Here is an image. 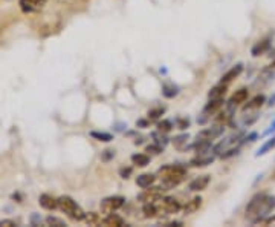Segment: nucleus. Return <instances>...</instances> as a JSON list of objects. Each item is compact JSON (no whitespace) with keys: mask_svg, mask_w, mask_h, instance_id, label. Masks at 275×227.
I'll use <instances>...</instances> for the list:
<instances>
[{"mask_svg":"<svg viewBox=\"0 0 275 227\" xmlns=\"http://www.w3.org/2000/svg\"><path fill=\"white\" fill-rule=\"evenodd\" d=\"M157 175L161 177L162 186L165 189H173L185 180L187 169L182 168V166H173V164H168V166H162L159 170H157Z\"/></svg>","mask_w":275,"mask_h":227,"instance_id":"1","label":"nucleus"},{"mask_svg":"<svg viewBox=\"0 0 275 227\" xmlns=\"http://www.w3.org/2000/svg\"><path fill=\"white\" fill-rule=\"evenodd\" d=\"M269 195L264 193V192H260V193H256L254 197L251 198V201L248 203L246 209H245V213H246V218L251 220V221H256L257 216L261 210V208L264 206V203H266Z\"/></svg>","mask_w":275,"mask_h":227,"instance_id":"2","label":"nucleus"},{"mask_svg":"<svg viewBox=\"0 0 275 227\" xmlns=\"http://www.w3.org/2000/svg\"><path fill=\"white\" fill-rule=\"evenodd\" d=\"M124 204H125L124 197H121V195H113V197L104 198L100 204V208H101V212L104 213H113L116 210H120Z\"/></svg>","mask_w":275,"mask_h":227,"instance_id":"3","label":"nucleus"},{"mask_svg":"<svg viewBox=\"0 0 275 227\" xmlns=\"http://www.w3.org/2000/svg\"><path fill=\"white\" fill-rule=\"evenodd\" d=\"M181 203H179L174 197H162L161 206L157 208V213H165V215H173L181 210Z\"/></svg>","mask_w":275,"mask_h":227,"instance_id":"4","label":"nucleus"},{"mask_svg":"<svg viewBox=\"0 0 275 227\" xmlns=\"http://www.w3.org/2000/svg\"><path fill=\"white\" fill-rule=\"evenodd\" d=\"M223 131H225L223 125H217V123H216L213 128L200 131L196 138H197V141H213V140L219 138L222 133H223Z\"/></svg>","mask_w":275,"mask_h":227,"instance_id":"5","label":"nucleus"},{"mask_svg":"<svg viewBox=\"0 0 275 227\" xmlns=\"http://www.w3.org/2000/svg\"><path fill=\"white\" fill-rule=\"evenodd\" d=\"M162 192H164L162 186L161 188H152L150 186V189L147 188V189H144V192L138 195V200L141 203H156V201L162 200Z\"/></svg>","mask_w":275,"mask_h":227,"instance_id":"6","label":"nucleus"},{"mask_svg":"<svg viewBox=\"0 0 275 227\" xmlns=\"http://www.w3.org/2000/svg\"><path fill=\"white\" fill-rule=\"evenodd\" d=\"M57 206H58V209L61 212H65L69 216L73 210H75V208H77L78 204L75 203V200L70 198L69 195H63V197L57 198Z\"/></svg>","mask_w":275,"mask_h":227,"instance_id":"7","label":"nucleus"},{"mask_svg":"<svg viewBox=\"0 0 275 227\" xmlns=\"http://www.w3.org/2000/svg\"><path fill=\"white\" fill-rule=\"evenodd\" d=\"M46 0H20L18 5L23 13H35L45 6Z\"/></svg>","mask_w":275,"mask_h":227,"instance_id":"8","label":"nucleus"},{"mask_svg":"<svg viewBox=\"0 0 275 227\" xmlns=\"http://www.w3.org/2000/svg\"><path fill=\"white\" fill-rule=\"evenodd\" d=\"M209 181H211L209 175H200V177L194 178L191 183L188 184V189L191 190V192H200V190H205V189L208 188Z\"/></svg>","mask_w":275,"mask_h":227,"instance_id":"9","label":"nucleus"},{"mask_svg":"<svg viewBox=\"0 0 275 227\" xmlns=\"http://www.w3.org/2000/svg\"><path fill=\"white\" fill-rule=\"evenodd\" d=\"M241 72H243V65L241 63H237L236 66H232L228 72H225V74H223V77H222L220 78V83L222 85H229L231 83V81L232 80H234V78H237L240 74H241Z\"/></svg>","mask_w":275,"mask_h":227,"instance_id":"10","label":"nucleus"},{"mask_svg":"<svg viewBox=\"0 0 275 227\" xmlns=\"http://www.w3.org/2000/svg\"><path fill=\"white\" fill-rule=\"evenodd\" d=\"M264 103H266V97H264L263 94L260 95H256V97H252L245 106H243V112H251V111H257L260 109Z\"/></svg>","mask_w":275,"mask_h":227,"instance_id":"11","label":"nucleus"},{"mask_svg":"<svg viewBox=\"0 0 275 227\" xmlns=\"http://www.w3.org/2000/svg\"><path fill=\"white\" fill-rule=\"evenodd\" d=\"M248 95H249V91L246 88H241L239 91H236L234 94L231 95L229 98V105H234V106H239V105H243V103H246L248 100Z\"/></svg>","mask_w":275,"mask_h":227,"instance_id":"12","label":"nucleus"},{"mask_svg":"<svg viewBox=\"0 0 275 227\" xmlns=\"http://www.w3.org/2000/svg\"><path fill=\"white\" fill-rule=\"evenodd\" d=\"M274 209H275V197H271V195H269L268 200H266V203H264V206L261 208V210H260V213H258V216H257V220L254 221V223L263 221Z\"/></svg>","mask_w":275,"mask_h":227,"instance_id":"13","label":"nucleus"},{"mask_svg":"<svg viewBox=\"0 0 275 227\" xmlns=\"http://www.w3.org/2000/svg\"><path fill=\"white\" fill-rule=\"evenodd\" d=\"M269 48H271V38H263V40H260V42H257L256 45L252 46L251 54H252V57H258V56L266 53Z\"/></svg>","mask_w":275,"mask_h":227,"instance_id":"14","label":"nucleus"},{"mask_svg":"<svg viewBox=\"0 0 275 227\" xmlns=\"http://www.w3.org/2000/svg\"><path fill=\"white\" fill-rule=\"evenodd\" d=\"M155 181H156V175H153V173H141L136 177V184L142 189L150 188V186L155 184Z\"/></svg>","mask_w":275,"mask_h":227,"instance_id":"15","label":"nucleus"},{"mask_svg":"<svg viewBox=\"0 0 275 227\" xmlns=\"http://www.w3.org/2000/svg\"><path fill=\"white\" fill-rule=\"evenodd\" d=\"M38 203H40L41 208L46 209V210H54V209L58 208V206H57V200L52 197V195H48V193L40 195Z\"/></svg>","mask_w":275,"mask_h":227,"instance_id":"16","label":"nucleus"},{"mask_svg":"<svg viewBox=\"0 0 275 227\" xmlns=\"http://www.w3.org/2000/svg\"><path fill=\"white\" fill-rule=\"evenodd\" d=\"M223 103H225V100L223 98H216V100H209L208 103H206V106L204 108V115L205 117H208V115H211V114H214V112H217L222 106H223Z\"/></svg>","mask_w":275,"mask_h":227,"instance_id":"17","label":"nucleus"},{"mask_svg":"<svg viewBox=\"0 0 275 227\" xmlns=\"http://www.w3.org/2000/svg\"><path fill=\"white\" fill-rule=\"evenodd\" d=\"M104 226H107V227H122L125 226L124 224V220L121 218L120 215H116V213H107V216L101 221Z\"/></svg>","mask_w":275,"mask_h":227,"instance_id":"18","label":"nucleus"},{"mask_svg":"<svg viewBox=\"0 0 275 227\" xmlns=\"http://www.w3.org/2000/svg\"><path fill=\"white\" fill-rule=\"evenodd\" d=\"M214 155H197L196 158H193L191 161H189V164H191L193 168H205L208 166V164H211L214 161Z\"/></svg>","mask_w":275,"mask_h":227,"instance_id":"19","label":"nucleus"},{"mask_svg":"<svg viewBox=\"0 0 275 227\" xmlns=\"http://www.w3.org/2000/svg\"><path fill=\"white\" fill-rule=\"evenodd\" d=\"M202 198L200 197H194V198H191L189 200L187 204H185V208H184V212L187 213V215H191V213H194V212H197L199 209H200V206H202Z\"/></svg>","mask_w":275,"mask_h":227,"instance_id":"20","label":"nucleus"},{"mask_svg":"<svg viewBox=\"0 0 275 227\" xmlns=\"http://www.w3.org/2000/svg\"><path fill=\"white\" fill-rule=\"evenodd\" d=\"M226 95V85H216L214 88H211V91L208 92V98L209 100H216V98H223Z\"/></svg>","mask_w":275,"mask_h":227,"instance_id":"21","label":"nucleus"},{"mask_svg":"<svg viewBox=\"0 0 275 227\" xmlns=\"http://www.w3.org/2000/svg\"><path fill=\"white\" fill-rule=\"evenodd\" d=\"M275 148V135L274 137H271L268 141H264L261 146H260V149L256 152V157L258 158V157H263V155H266L268 152H271L272 149Z\"/></svg>","mask_w":275,"mask_h":227,"instance_id":"22","label":"nucleus"},{"mask_svg":"<svg viewBox=\"0 0 275 227\" xmlns=\"http://www.w3.org/2000/svg\"><path fill=\"white\" fill-rule=\"evenodd\" d=\"M132 163L136 164L138 168H145L150 164V157L147 153H135L132 155Z\"/></svg>","mask_w":275,"mask_h":227,"instance_id":"23","label":"nucleus"},{"mask_svg":"<svg viewBox=\"0 0 275 227\" xmlns=\"http://www.w3.org/2000/svg\"><path fill=\"white\" fill-rule=\"evenodd\" d=\"M142 213H144L145 218H155V216L157 215V208L155 206V203H144Z\"/></svg>","mask_w":275,"mask_h":227,"instance_id":"24","label":"nucleus"},{"mask_svg":"<svg viewBox=\"0 0 275 227\" xmlns=\"http://www.w3.org/2000/svg\"><path fill=\"white\" fill-rule=\"evenodd\" d=\"M90 135H92V138L98 140V141H104V143H109V141L113 140V135H112V133H109V132H97V131H93V132H90Z\"/></svg>","mask_w":275,"mask_h":227,"instance_id":"25","label":"nucleus"},{"mask_svg":"<svg viewBox=\"0 0 275 227\" xmlns=\"http://www.w3.org/2000/svg\"><path fill=\"white\" fill-rule=\"evenodd\" d=\"M84 221H86L89 226H98L101 223V218H100V215L98 213H95V212H89L84 215Z\"/></svg>","mask_w":275,"mask_h":227,"instance_id":"26","label":"nucleus"},{"mask_svg":"<svg viewBox=\"0 0 275 227\" xmlns=\"http://www.w3.org/2000/svg\"><path fill=\"white\" fill-rule=\"evenodd\" d=\"M173 129V123L170 120H162L157 123V131H159L161 133H168Z\"/></svg>","mask_w":275,"mask_h":227,"instance_id":"27","label":"nucleus"},{"mask_svg":"<svg viewBox=\"0 0 275 227\" xmlns=\"http://www.w3.org/2000/svg\"><path fill=\"white\" fill-rule=\"evenodd\" d=\"M162 94H164V97H167V98H173V97H176L177 94H179V88L177 86H164L162 88Z\"/></svg>","mask_w":275,"mask_h":227,"instance_id":"28","label":"nucleus"},{"mask_svg":"<svg viewBox=\"0 0 275 227\" xmlns=\"http://www.w3.org/2000/svg\"><path fill=\"white\" fill-rule=\"evenodd\" d=\"M84 215H86V212H84L80 206H77L75 208V210H73L70 215H69V218L72 220V221H83L84 220Z\"/></svg>","mask_w":275,"mask_h":227,"instance_id":"29","label":"nucleus"},{"mask_svg":"<svg viewBox=\"0 0 275 227\" xmlns=\"http://www.w3.org/2000/svg\"><path fill=\"white\" fill-rule=\"evenodd\" d=\"M189 140V135L188 133H181V135H176L173 138V144L176 148H182L184 144H187V141Z\"/></svg>","mask_w":275,"mask_h":227,"instance_id":"30","label":"nucleus"},{"mask_svg":"<svg viewBox=\"0 0 275 227\" xmlns=\"http://www.w3.org/2000/svg\"><path fill=\"white\" fill-rule=\"evenodd\" d=\"M46 224L48 226H54V227H66V223L57 218V216H48L46 218Z\"/></svg>","mask_w":275,"mask_h":227,"instance_id":"31","label":"nucleus"},{"mask_svg":"<svg viewBox=\"0 0 275 227\" xmlns=\"http://www.w3.org/2000/svg\"><path fill=\"white\" fill-rule=\"evenodd\" d=\"M164 112H165L164 108H155V109H150V111H149V120H150V121L157 120V118H159V117L162 115Z\"/></svg>","mask_w":275,"mask_h":227,"instance_id":"32","label":"nucleus"},{"mask_svg":"<svg viewBox=\"0 0 275 227\" xmlns=\"http://www.w3.org/2000/svg\"><path fill=\"white\" fill-rule=\"evenodd\" d=\"M145 152H149V153H153V155H157V153H161L162 152V148L161 146H157V144H149V146L145 148Z\"/></svg>","mask_w":275,"mask_h":227,"instance_id":"33","label":"nucleus"},{"mask_svg":"<svg viewBox=\"0 0 275 227\" xmlns=\"http://www.w3.org/2000/svg\"><path fill=\"white\" fill-rule=\"evenodd\" d=\"M176 126H177V129L184 131V129H187L189 126V120L188 118H177L176 120Z\"/></svg>","mask_w":275,"mask_h":227,"instance_id":"34","label":"nucleus"},{"mask_svg":"<svg viewBox=\"0 0 275 227\" xmlns=\"http://www.w3.org/2000/svg\"><path fill=\"white\" fill-rule=\"evenodd\" d=\"M120 175H121L122 178H129L130 175H132V168H122L120 170Z\"/></svg>","mask_w":275,"mask_h":227,"instance_id":"35","label":"nucleus"},{"mask_svg":"<svg viewBox=\"0 0 275 227\" xmlns=\"http://www.w3.org/2000/svg\"><path fill=\"white\" fill-rule=\"evenodd\" d=\"M16 226V223L13 220H2L0 221V227H13Z\"/></svg>","mask_w":275,"mask_h":227,"instance_id":"36","label":"nucleus"},{"mask_svg":"<svg viewBox=\"0 0 275 227\" xmlns=\"http://www.w3.org/2000/svg\"><path fill=\"white\" fill-rule=\"evenodd\" d=\"M274 132H275V120L272 121V125L269 126V129H266V131L263 132V135L266 137V135H271V133H274Z\"/></svg>","mask_w":275,"mask_h":227,"instance_id":"37","label":"nucleus"},{"mask_svg":"<svg viewBox=\"0 0 275 227\" xmlns=\"http://www.w3.org/2000/svg\"><path fill=\"white\" fill-rule=\"evenodd\" d=\"M105 153H104V155H103V160H105V161H107L109 158H112L113 155H115V152L113 151H104Z\"/></svg>","mask_w":275,"mask_h":227,"instance_id":"38","label":"nucleus"},{"mask_svg":"<svg viewBox=\"0 0 275 227\" xmlns=\"http://www.w3.org/2000/svg\"><path fill=\"white\" fill-rule=\"evenodd\" d=\"M136 126H139V128H147V126H149V121H147V120H139V121H136Z\"/></svg>","mask_w":275,"mask_h":227,"instance_id":"39","label":"nucleus"},{"mask_svg":"<svg viewBox=\"0 0 275 227\" xmlns=\"http://www.w3.org/2000/svg\"><path fill=\"white\" fill-rule=\"evenodd\" d=\"M40 221H41V218H37V215H33V226L40 224Z\"/></svg>","mask_w":275,"mask_h":227,"instance_id":"40","label":"nucleus"},{"mask_svg":"<svg viewBox=\"0 0 275 227\" xmlns=\"http://www.w3.org/2000/svg\"><path fill=\"white\" fill-rule=\"evenodd\" d=\"M268 105H269V106H274V105H275V95H274V97H272V98L269 100V103H268Z\"/></svg>","mask_w":275,"mask_h":227,"instance_id":"41","label":"nucleus"},{"mask_svg":"<svg viewBox=\"0 0 275 227\" xmlns=\"http://www.w3.org/2000/svg\"><path fill=\"white\" fill-rule=\"evenodd\" d=\"M271 68H275V60L272 61V65H271Z\"/></svg>","mask_w":275,"mask_h":227,"instance_id":"42","label":"nucleus"}]
</instances>
